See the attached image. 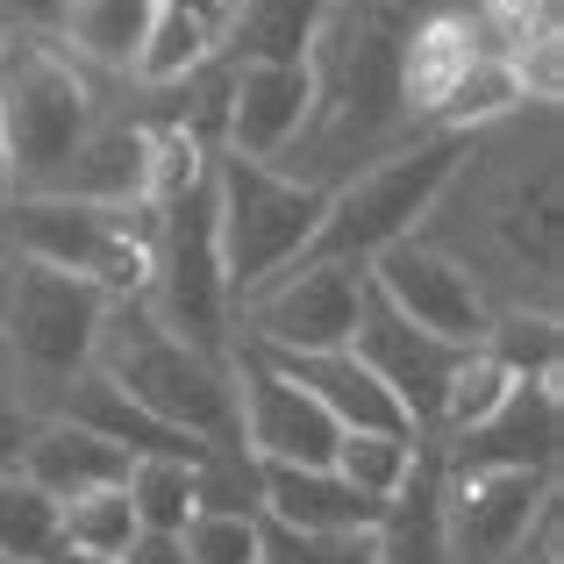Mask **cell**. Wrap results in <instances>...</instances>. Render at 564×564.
<instances>
[{"label": "cell", "instance_id": "1", "mask_svg": "<svg viewBox=\"0 0 564 564\" xmlns=\"http://www.w3.org/2000/svg\"><path fill=\"white\" fill-rule=\"evenodd\" d=\"M465 158H471V137L429 129V137H408L400 151H386L379 165L350 172L344 186H329V215H322L301 264H372L386 243L422 236L436 200L457 186Z\"/></svg>", "mask_w": 564, "mask_h": 564}, {"label": "cell", "instance_id": "16", "mask_svg": "<svg viewBox=\"0 0 564 564\" xmlns=\"http://www.w3.org/2000/svg\"><path fill=\"white\" fill-rule=\"evenodd\" d=\"M379 500H365L350 479L322 471H293V465H264L258 471V522L301 529V536H365L379 529Z\"/></svg>", "mask_w": 564, "mask_h": 564}, {"label": "cell", "instance_id": "18", "mask_svg": "<svg viewBox=\"0 0 564 564\" xmlns=\"http://www.w3.org/2000/svg\"><path fill=\"white\" fill-rule=\"evenodd\" d=\"M14 471H22V479L36 486L43 500H57V508H65V500H86V494H108V486H122V479H129V457L115 451V443L86 436V429L57 422V414H43V422L29 429Z\"/></svg>", "mask_w": 564, "mask_h": 564}, {"label": "cell", "instance_id": "30", "mask_svg": "<svg viewBox=\"0 0 564 564\" xmlns=\"http://www.w3.org/2000/svg\"><path fill=\"white\" fill-rule=\"evenodd\" d=\"M258 564H379L372 529L365 536H301V529L258 522Z\"/></svg>", "mask_w": 564, "mask_h": 564}, {"label": "cell", "instance_id": "33", "mask_svg": "<svg viewBox=\"0 0 564 564\" xmlns=\"http://www.w3.org/2000/svg\"><path fill=\"white\" fill-rule=\"evenodd\" d=\"M479 8H486V22L508 36V51H514V43H529L543 22H551V0H479Z\"/></svg>", "mask_w": 564, "mask_h": 564}, {"label": "cell", "instance_id": "6", "mask_svg": "<svg viewBox=\"0 0 564 564\" xmlns=\"http://www.w3.org/2000/svg\"><path fill=\"white\" fill-rule=\"evenodd\" d=\"M143 307L180 336L186 350L229 365V279H221V236H215V165L200 180L151 207V286Z\"/></svg>", "mask_w": 564, "mask_h": 564}, {"label": "cell", "instance_id": "32", "mask_svg": "<svg viewBox=\"0 0 564 564\" xmlns=\"http://www.w3.org/2000/svg\"><path fill=\"white\" fill-rule=\"evenodd\" d=\"M43 414H36V400L22 393V379L0 365V471H14V457H22V443H29V429H36Z\"/></svg>", "mask_w": 564, "mask_h": 564}, {"label": "cell", "instance_id": "29", "mask_svg": "<svg viewBox=\"0 0 564 564\" xmlns=\"http://www.w3.org/2000/svg\"><path fill=\"white\" fill-rule=\"evenodd\" d=\"M414 451H422V436H344V443H336V457H329V471H336V479H350L365 500H379V508H386V500L408 486Z\"/></svg>", "mask_w": 564, "mask_h": 564}, {"label": "cell", "instance_id": "27", "mask_svg": "<svg viewBox=\"0 0 564 564\" xmlns=\"http://www.w3.org/2000/svg\"><path fill=\"white\" fill-rule=\"evenodd\" d=\"M57 543L79 557H100V564H122V551L137 543V514H129V494L108 486V494H86V500H65L57 508Z\"/></svg>", "mask_w": 564, "mask_h": 564}, {"label": "cell", "instance_id": "24", "mask_svg": "<svg viewBox=\"0 0 564 564\" xmlns=\"http://www.w3.org/2000/svg\"><path fill=\"white\" fill-rule=\"evenodd\" d=\"M529 100V86H522V72H514V57L508 51H479L465 65V79L443 94V108H436V129H451V137H471V129H486V122H500V115H514Z\"/></svg>", "mask_w": 564, "mask_h": 564}, {"label": "cell", "instance_id": "12", "mask_svg": "<svg viewBox=\"0 0 564 564\" xmlns=\"http://www.w3.org/2000/svg\"><path fill=\"white\" fill-rule=\"evenodd\" d=\"M350 350H358V365L400 400V414H408L414 436H436L443 386H451V372H457V358H465V350H451V344H436V336H422L408 315H393V307H386L372 286H365V301H358Z\"/></svg>", "mask_w": 564, "mask_h": 564}, {"label": "cell", "instance_id": "31", "mask_svg": "<svg viewBox=\"0 0 564 564\" xmlns=\"http://www.w3.org/2000/svg\"><path fill=\"white\" fill-rule=\"evenodd\" d=\"M193 564H258V514H221V508H193V522L180 529Z\"/></svg>", "mask_w": 564, "mask_h": 564}, {"label": "cell", "instance_id": "28", "mask_svg": "<svg viewBox=\"0 0 564 564\" xmlns=\"http://www.w3.org/2000/svg\"><path fill=\"white\" fill-rule=\"evenodd\" d=\"M57 551V500H43L22 471H0V564H43Z\"/></svg>", "mask_w": 564, "mask_h": 564}, {"label": "cell", "instance_id": "4", "mask_svg": "<svg viewBox=\"0 0 564 564\" xmlns=\"http://www.w3.org/2000/svg\"><path fill=\"white\" fill-rule=\"evenodd\" d=\"M94 79L51 36H0V172L8 193H43L94 129Z\"/></svg>", "mask_w": 564, "mask_h": 564}, {"label": "cell", "instance_id": "36", "mask_svg": "<svg viewBox=\"0 0 564 564\" xmlns=\"http://www.w3.org/2000/svg\"><path fill=\"white\" fill-rule=\"evenodd\" d=\"M514 564H564V557H557V522H551V529H543V536H536V543H529V551H522V557H514Z\"/></svg>", "mask_w": 564, "mask_h": 564}, {"label": "cell", "instance_id": "37", "mask_svg": "<svg viewBox=\"0 0 564 564\" xmlns=\"http://www.w3.org/2000/svg\"><path fill=\"white\" fill-rule=\"evenodd\" d=\"M43 564H100V557H79V551H65V543H57V551L43 557Z\"/></svg>", "mask_w": 564, "mask_h": 564}, {"label": "cell", "instance_id": "21", "mask_svg": "<svg viewBox=\"0 0 564 564\" xmlns=\"http://www.w3.org/2000/svg\"><path fill=\"white\" fill-rule=\"evenodd\" d=\"M158 0H72L57 22V51L72 65H100V72H129L151 36Z\"/></svg>", "mask_w": 564, "mask_h": 564}, {"label": "cell", "instance_id": "13", "mask_svg": "<svg viewBox=\"0 0 564 564\" xmlns=\"http://www.w3.org/2000/svg\"><path fill=\"white\" fill-rule=\"evenodd\" d=\"M315 79L307 65H236L221 94V151L250 165H286V151L307 137Z\"/></svg>", "mask_w": 564, "mask_h": 564}, {"label": "cell", "instance_id": "10", "mask_svg": "<svg viewBox=\"0 0 564 564\" xmlns=\"http://www.w3.org/2000/svg\"><path fill=\"white\" fill-rule=\"evenodd\" d=\"M365 301V264H293L272 286L243 301V350L264 358H315V350H350Z\"/></svg>", "mask_w": 564, "mask_h": 564}, {"label": "cell", "instance_id": "15", "mask_svg": "<svg viewBox=\"0 0 564 564\" xmlns=\"http://www.w3.org/2000/svg\"><path fill=\"white\" fill-rule=\"evenodd\" d=\"M264 358V350H258ZM279 379H293L322 414H329L344 436H414L400 400L358 365V350H315V358H264Z\"/></svg>", "mask_w": 564, "mask_h": 564}, {"label": "cell", "instance_id": "34", "mask_svg": "<svg viewBox=\"0 0 564 564\" xmlns=\"http://www.w3.org/2000/svg\"><path fill=\"white\" fill-rule=\"evenodd\" d=\"M72 0H0V22H14V36H51L57 43V22H65Z\"/></svg>", "mask_w": 564, "mask_h": 564}, {"label": "cell", "instance_id": "26", "mask_svg": "<svg viewBox=\"0 0 564 564\" xmlns=\"http://www.w3.org/2000/svg\"><path fill=\"white\" fill-rule=\"evenodd\" d=\"M486 358L500 365L508 379H557V315L551 307H508V315H494V329H486Z\"/></svg>", "mask_w": 564, "mask_h": 564}, {"label": "cell", "instance_id": "2", "mask_svg": "<svg viewBox=\"0 0 564 564\" xmlns=\"http://www.w3.org/2000/svg\"><path fill=\"white\" fill-rule=\"evenodd\" d=\"M94 372L115 379L151 422L180 429L193 443H236V400H229V365L186 350L143 301H115L94 344Z\"/></svg>", "mask_w": 564, "mask_h": 564}, {"label": "cell", "instance_id": "35", "mask_svg": "<svg viewBox=\"0 0 564 564\" xmlns=\"http://www.w3.org/2000/svg\"><path fill=\"white\" fill-rule=\"evenodd\" d=\"M122 564H193V557H186L180 536H137V543L122 551Z\"/></svg>", "mask_w": 564, "mask_h": 564}, {"label": "cell", "instance_id": "7", "mask_svg": "<svg viewBox=\"0 0 564 564\" xmlns=\"http://www.w3.org/2000/svg\"><path fill=\"white\" fill-rule=\"evenodd\" d=\"M108 307L115 301L100 286H86V279L8 258V293H0V358H8V372L65 393L94 365Z\"/></svg>", "mask_w": 564, "mask_h": 564}, {"label": "cell", "instance_id": "20", "mask_svg": "<svg viewBox=\"0 0 564 564\" xmlns=\"http://www.w3.org/2000/svg\"><path fill=\"white\" fill-rule=\"evenodd\" d=\"M322 22V0H236L221 43H236V65H307Z\"/></svg>", "mask_w": 564, "mask_h": 564}, {"label": "cell", "instance_id": "22", "mask_svg": "<svg viewBox=\"0 0 564 564\" xmlns=\"http://www.w3.org/2000/svg\"><path fill=\"white\" fill-rule=\"evenodd\" d=\"M471 57H479V29H471L465 14H429V22L400 43V100L422 108V115H436L443 94L465 79Z\"/></svg>", "mask_w": 564, "mask_h": 564}, {"label": "cell", "instance_id": "8", "mask_svg": "<svg viewBox=\"0 0 564 564\" xmlns=\"http://www.w3.org/2000/svg\"><path fill=\"white\" fill-rule=\"evenodd\" d=\"M365 286L379 293L393 315H408L422 336L451 350H479L486 329H494V301L486 286L471 279L465 258H451L443 243L429 236H408V243H386L372 264H365Z\"/></svg>", "mask_w": 564, "mask_h": 564}, {"label": "cell", "instance_id": "23", "mask_svg": "<svg viewBox=\"0 0 564 564\" xmlns=\"http://www.w3.org/2000/svg\"><path fill=\"white\" fill-rule=\"evenodd\" d=\"M200 465L207 457H137L122 479L129 514H137V536H180L200 508Z\"/></svg>", "mask_w": 564, "mask_h": 564}, {"label": "cell", "instance_id": "5", "mask_svg": "<svg viewBox=\"0 0 564 564\" xmlns=\"http://www.w3.org/2000/svg\"><path fill=\"white\" fill-rule=\"evenodd\" d=\"M322 215H329V186L322 180L221 151L215 158V236H221L229 301H250L279 272H293L307 258V243H315Z\"/></svg>", "mask_w": 564, "mask_h": 564}, {"label": "cell", "instance_id": "3", "mask_svg": "<svg viewBox=\"0 0 564 564\" xmlns=\"http://www.w3.org/2000/svg\"><path fill=\"white\" fill-rule=\"evenodd\" d=\"M0 258L51 264L86 286H100L108 301H143L151 286V207H94L65 200V193H8L0 200Z\"/></svg>", "mask_w": 564, "mask_h": 564}, {"label": "cell", "instance_id": "17", "mask_svg": "<svg viewBox=\"0 0 564 564\" xmlns=\"http://www.w3.org/2000/svg\"><path fill=\"white\" fill-rule=\"evenodd\" d=\"M43 193L94 207H151V129L137 122H94L86 143L57 165V180Z\"/></svg>", "mask_w": 564, "mask_h": 564}, {"label": "cell", "instance_id": "9", "mask_svg": "<svg viewBox=\"0 0 564 564\" xmlns=\"http://www.w3.org/2000/svg\"><path fill=\"white\" fill-rule=\"evenodd\" d=\"M557 522V471H443L451 564H514Z\"/></svg>", "mask_w": 564, "mask_h": 564}, {"label": "cell", "instance_id": "11", "mask_svg": "<svg viewBox=\"0 0 564 564\" xmlns=\"http://www.w3.org/2000/svg\"><path fill=\"white\" fill-rule=\"evenodd\" d=\"M229 400H236V451L250 465H293V471H322L344 443V429L315 408L293 379H279L258 350L229 358Z\"/></svg>", "mask_w": 564, "mask_h": 564}, {"label": "cell", "instance_id": "14", "mask_svg": "<svg viewBox=\"0 0 564 564\" xmlns=\"http://www.w3.org/2000/svg\"><path fill=\"white\" fill-rule=\"evenodd\" d=\"M557 436H564L557 379H514V393L479 429L436 443V451L443 471H557Z\"/></svg>", "mask_w": 564, "mask_h": 564}, {"label": "cell", "instance_id": "25", "mask_svg": "<svg viewBox=\"0 0 564 564\" xmlns=\"http://www.w3.org/2000/svg\"><path fill=\"white\" fill-rule=\"evenodd\" d=\"M215 29L200 22V14H180V8H158L151 14V36H143V51H137V79L143 86H186V79H200L207 72V57H215Z\"/></svg>", "mask_w": 564, "mask_h": 564}, {"label": "cell", "instance_id": "38", "mask_svg": "<svg viewBox=\"0 0 564 564\" xmlns=\"http://www.w3.org/2000/svg\"><path fill=\"white\" fill-rule=\"evenodd\" d=\"M0 200H8V180H0Z\"/></svg>", "mask_w": 564, "mask_h": 564}, {"label": "cell", "instance_id": "19", "mask_svg": "<svg viewBox=\"0 0 564 564\" xmlns=\"http://www.w3.org/2000/svg\"><path fill=\"white\" fill-rule=\"evenodd\" d=\"M379 564H451V529H443V451L422 443L414 471L393 500H386L379 529H372Z\"/></svg>", "mask_w": 564, "mask_h": 564}]
</instances>
